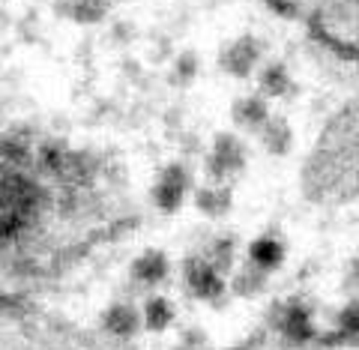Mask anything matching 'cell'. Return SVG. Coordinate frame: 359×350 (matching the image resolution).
<instances>
[{
    "instance_id": "obj_1",
    "label": "cell",
    "mask_w": 359,
    "mask_h": 350,
    "mask_svg": "<svg viewBox=\"0 0 359 350\" xmlns=\"http://www.w3.org/2000/svg\"><path fill=\"white\" fill-rule=\"evenodd\" d=\"M257 58H261V48H257V39L252 36H240L233 45H228L222 54V66L228 69L231 75L237 78H245L252 72V66L257 63Z\"/></svg>"
},
{
    "instance_id": "obj_2",
    "label": "cell",
    "mask_w": 359,
    "mask_h": 350,
    "mask_svg": "<svg viewBox=\"0 0 359 350\" xmlns=\"http://www.w3.org/2000/svg\"><path fill=\"white\" fill-rule=\"evenodd\" d=\"M183 186H186V174L180 165H171L168 171L162 174V180L156 183L153 189V198L156 204H159L162 210H177L180 201H183Z\"/></svg>"
},
{
    "instance_id": "obj_3",
    "label": "cell",
    "mask_w": 359,
    "mask_h": 350,
    "mask_svg": "<svg viewBox=\"0 0 359 350\" xmlns=\"http://www.w3.org/2000/svg\"><path fill=\"white\" fill-rule=\"evenodd\" d=\"M212 177H222L224 171H237L243 168V144L233 135H219L216 138V153H212Z\"/></svg>"
},
{
    "instance_id": "obj_4",
    "label": "cell",
    "mask_w": 359,
    "mask_h": 350,
    "mask_svg": "<svg viewBox=\"0 0 359 350\" xmlns=\"http://www.w3.org/2000/svg\"><path fill=\"white\" fill-rule=\"evenodd\" d=\"M231 114H233V120H237L240 126H245V129H264L266 123H269L264 99H257V96H245V99H240V102H233Z\"/></svg>"
},
{
    "instance_id": "obj_5",
    "label": "cell",
    "mask_w": 359,
    "mask_h": 350,
    "mask_svg": "<svg viewBox=\"0 0 359 350\" xmlns=\"http://www.w3.org/2000/svg\"><path fill=\"white\" fill-rule=\"evenodd\" d=\"M189 285H192V290L198 293V297H216L219 288H222V281H219V276L212 273L207 264L192 261V267H189Z\"/></svg>"
},
{
    "instance_id": "obj_6",
    "label": "cell",
    "mask_w": 359,
    "mask_h": 350,
    "mask_svg": "<svg viewBox=\"0 0 359 350\" xmlns=\"http://www.w3.org/2000/svg\"><path fill=\"white\" fill-rule=\"evenodd\" d=\"M290 141H294V135H290V126H287L282 117L269 120L266 126H264V144H266V150H269V153H276V156L287 153Z\"/></svg>"
},
{
    "instance_id": "obj_7",
    "label": "cell",
    "mask_w": 359,
    "mask_h": 350,
    "mask_svg": "<svg viewBox=\"0 0 359 350\" xmlns=\"http://www.w3.org/2000/svg\"><path fill=\"white\" fill-rule=\"evenodd\" d=\"M290 87H294V84H290V75H287V69L282 63H273V66H266V69H264V75H261V90H264V93L285 96Z\"/></svg>"
},
{
    "instance_id": "obj_8",
    "label": "cell",
    "mask_w": 359,
    "mask_h": 350,
    "mask_svg": "<svg viewBox=\"0 0 359 350\" xmlns=\"http://www.w3.org/2000/svg\"><path fill=\"white\" fill-rule=\"evenodd\" d=\"M135 278H141V281H147V285H153V281H159L165 276V255L159 252H150V255H144L138 264H135Z\"/></svg>"
},
{
    "instance_id": "obj_9",
    "label": "cell",
    "mask_w": 359,
    "mask_h": 350,
    "mask_svg": "<svg viewBox=\"0 0 359 350\" xmlns=\"http://www.w3.org/2000/svg\"><path fill=\"white\" fill-rule=\"evenodd\" d=\"M105 9H108V0H72V4H69V15L75 21H84V25H90V21L102 18Z\"/></svg>"
},
{
    "instance_id": "obj_10",
    "label": "cell",
    "mask_w": 359,
    "mask_h": 350,
    "mask_svg": "<svg viewBox=\"0 0 359 350\" xmlns=\"http://www.w3.org/2000/svg\"><path fill=\"white\" fill-rule=\"evenodd\" d=\"M252 261L257 267H276L278 261H282V245H278L276 240H257L252 245Z\"/></svg>"
},
{
    "instance_id": "obj_11",
    "label": "cell",
    "mask_w": 359,
    "mask_h": 350,
    "mask_svg": "<svg viewBox=\"0 0 359 350\" xmlns=\"http://www.w3.org/2000/svg\"><path fill=\"white\" fill-rule=\"evenodd\" d=\"M105 326H108L111 332H117V335H129L135 330V314H132V309H123V306L111 309L108 318H105Z\"/></svg>"
},
{
    "instance_id": "obj_12",
    "label": "cell",
    "mask_w": 359,
    "mask_h": 350,
    "mask_svg": "<svg viewBox=\"0 0 359 350\" xmlns=\"http://www.w3.org/2000/svg\"><path fill=\"white\" fill-rule=\"evenodd\" d=\"M168 321H171V306L165 299H153L147 306V323L153 330H162V326H168Z\"/></svg>"
},
{
    "instance_id": "obj_13",
    "label": "cell",
    "mask_w": 359,
    "mask_h": 350,
    "mask_svg": "<svg viewBox=\"0 0 359 350\" xmlns=\"http://www.w3.org/2000/svg\"><path fill=\"white\" fill-rule=\"evenodd\" d=\"M224 204H231V198L224 195V191H201L198 195V207H204L207 213H212V216H216V213L224 207Z\"/></svg>"
},
{
    "instance_id": "obj_14",
    "label": "cell",
    "mask_w": 359,
    "mask_h": 350,
    "mask_svg": "<svg viewBox=\"0 0 359 350\" xmlns=\"http://www.w3.org/2000/svg\"><path fill=\"white\" fill-rule=\"evenodd\" d=\"M285 330H287V335H294V338H306V335H309L306 311H299V309L290 311V318H287V323H285Z\"/></svg>"
},
{
    "instance_id": "obj_15",
    "label": "cell",
    "mask_w": 359,
    "mask_h": 350,
    "mask_svg": "<svg viewBox=\"0 0 359 350\" xmlns=\"http://www.w3.org/2000/svg\"><path fill=\"white\" fill-rule=\"evenodd\" d=\"M177 81L180 84H186V81H192L195 78V54H183V58L177 60Z\"/></svg>"
},
{
    "instance_id": "obj_16",
    "label": "cell",
    "mask_w": 359,
    "mask_h": 350,
    "mask_svg": "<svg viewBox=\"0 0 359 350\" xmlns=\"http://www.w3.org/2000/svg\"><path fill=\"white\" fill-rule=\"evenodd\" d=\"M341 323H344L351 332H359V309H356V306H353V309H347V311H344V318H341Z\"/></svg>"
}]
</instances>
